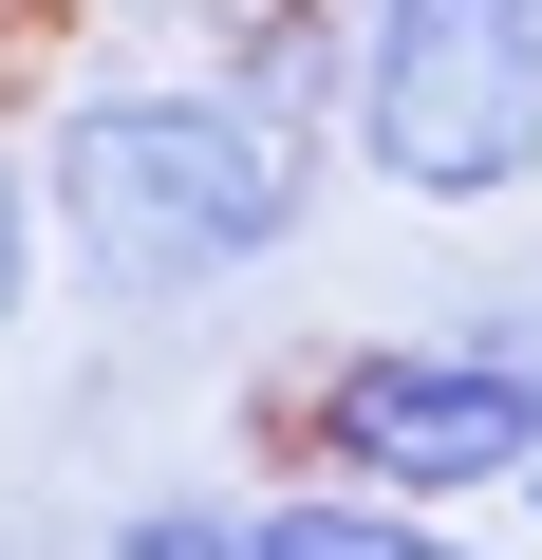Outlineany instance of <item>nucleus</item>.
I'll list each match as a JSON object with an SVG mask.
<instances>
[{"label":"nucleus","mask_w":542,"mask_h":560,"mask_svg":"<svg viewBox=\"0 0 542 560\" xmlns=\"http://www.w3.org/2000/svg\"><path fill=\"white\" fill-rule=\"evenodd\" d=\"M38 206H57V261L94 280V300L187 318V300L262 280L319 224V131H281L224 75H94L38 131Z\"/></svg>","instance_id":"nucleus-1"},{"label":"nucleus","mask_w":542,"mask_h":560,"mask_svg":"<svg viewBox=\"0 0 542 560\" xmlns=\"http://www.w3.org/2000/svg\"><path fill=\"white\" fill-rule=\"evenodd\" d=\"M281 467L337 504H523L542 486V318H412V337H337L281 393Z\"/></svg>","instance_id":"nucleus-2"},{"label":"nucleus","mask_w":542,"mask_h":560,"mask_svg":"<svg viewBox=\"0 0 542 560\" xmlns=\"http://www.w3.org/2000/svg\"><path fill=\"white\" fill-rule=\"evenodd\" d=\"M337 150L393 206H523L542 187V0H356Z\"/></svg>","instance_id":"nucleus-3"},{"label":"nucleus","mask_w":542,"mask_h":560,"mask_svg":"<svg viewBox=\"0 0 542 560\" xmlns=\"http://www.w3.org/2000/svg\"><path fill=\"white\" fill-rule=\"evenodd\" d=\"M94 560H412V504H337V486H169V504H131Z\"/></svg>","instance_id":"nucleus-4"},{"label":"nucleus","mask_w":542,"mask_h":560,"mask_svg":"<svg viewBox=\"0 0 542 560\" xmlns=\"http://www.w3.org/2000/svg\"><path fill=\"white\" fill-rule=\"evenodd\" d=\"M38 280H57V206H38V150L0 131V355H20V318H38Z\"/></svg>","instance_id":"nucleus-5"},{"label":"nucleus","mask_w":542,"mask_h":560,"mask_svg":"<svg viewBox=\"0 0 542 560\" xmlns=\"http://www.w3.org/2000/svg\"><path fill=\"white\" fill-rule=\"evenodd\" d=\"M412 560H505V541H468V523H412Z\"/></svg>","instance_id":"nucleus-6"},{"label":"nucleus","mask_w":542,"mask_h":560,"mask_svg":"<svg viewBox=\"0 0 542 560\" xmlns=\"http://www.w3.org/2000/svg\"><path fill=\"white\" fill-rule=\"evenodd\" d=\"M0 560H94V541H20V523H0Z\"/></svg>","instance_id":"nucleus-7"},{"label":"nucleus","mask_w":542,"mask_h":560,"mask_svg":"<svg viewBox=\"0 0 542 560\" xmlns=\"http://www.w3.org/2000/svg\"><path fill=\"white\" fill-rule=\"evenodd\" d=\"M523 523H542V486H523Z\"/></svg>","instance_id":"nucleus-8"}]
</instances>
